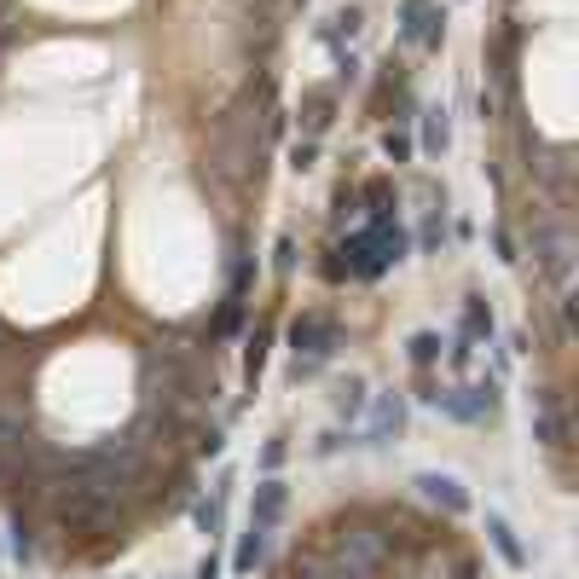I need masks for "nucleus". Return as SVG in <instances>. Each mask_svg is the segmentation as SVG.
Wrapping results in <instances>:
<instances>
[{
  "instance_id": "4",
  "label": "nucleus",
  "mask_w": 579,
  "mask_h": 579,
  "mask_svg": "<svg viewBox=\"0 0 579 579\" xmlns=\"http://www.w3.org/2000/svg\"><path fill=\"white\" fill-rule=\"evenodd\" d=\"M435 406L452 417V423H469V430H482V423L498 417V383L482 376V383H464V389H441Z\"/></svg>"
},
{
  "instance_id": "2",
  "label": "nucleus",
  "mask_w": 579,
  "mask_h": 579,
  "mask_svg": "<svg viewBox=\"0 0 579 579\" xmlns=\"http://www.w3.org/2000/svg\"><path fill=\"white\" fill-rule=\"evenodd\" d=\"M337 348H342V324H337L331 313H301V319L290 324V354H296L290 376H296V383L319 376V365L331 360Z\"/></svg>"
},
{
  "instance_id": "22",
  "label": "nucleus",
  "mask_w": 579,
  "mask_h": 579,
  "mask_svg": "<svg viewBox=\"0 0 579 579\" xmlns=\"http://www.w3.org/2000/svg\"><path fill=\"white\" fill-rule=\"evenodd\" d=\"M285 458H290V446H285V435H272V441L261 446V469H267V475H279V464H285Z\"/></svg>"
},
{
  "instance_id": "24",
  "label": "nucleus",
  "mask_w": 579,
  "mask_h": 579,
  "mask_svg": "<svg viewBox=\"0 0 579 579\" xmlns=\"http://www.w3.org/2000/svg\"><path fill=\"white\" fill-rule=\"evenodd\" d=\"M493 244H498V261H521V256H516V244H510V232H505V226H498V232H493Z\"/></svg>"
},
{
  "instance_id": "9",
  "label": "nucleus",
  "mask_w": 579,
  "mask_h": 579,
  "mask_svg": "<svg viewBox=\"0 0 579 579\" xmlns=\"http://www.w3.org/2000/svg\"><path fill=\"white\" fill-rule=\"evenodd\" d=\"M285 510H290V482H285V475H261L256 498H249V527L272 534V527L285 521Z\"/></svg>"
},
{
  "instance_id": "21",
  "label": "nucleus",
  "mask_w": 579,
  "mask_h": 579,
  "mask_svg": "<svg viewBox=\"0 0 579 579\" xmlns=\"http://www.w3.org/2000/svg\"><path fill=\"white\" fill-rule=\"evenodd\" d=\"M220 452H226V430H220V423H209V430L197 435V458H220Z\"/></svg>"
},
{
  "instance_id": "13",
  "label": "nucleus",
  "mask_w": 579,
  "mask_h": 579,
  "mask_svg": "<svg viewBox=\"0 0 579 579\" xmlns=\"http://www.w3.org/2000/svg\"><path fill=\"white\" fill-rule=\"evenodd\" d=\"M331 105H337L331 87H313L308 99H301V128H308V139H319L324 128H331Z\"/></svg>"
},
{
  "instance_id": "11",
  "label": "nucleus",
  "mask_w": 579,
  "mask_h": 579,
  "mask_svg": "<svg viewBox=\"0 0 579 579\" xmlns=\"http://www.w3.org/2000/svg\"><path fill=\"white\" fill-rule=\"evenodd\" d=\"M226 498H232V475H220V487L192 505V521H197V534H204V539H220L226 534Z\"/></svg>"
},
{
  "instance_id": "1",
  "label": "nucleus",
  "mask_w": 579,
  "mask_h": 579,
  "mask_svg": "<svg viewBox=\"0 0 579 579\" xmlns=\"http://www.w3.org/2000/svg\"><path fill=\"white\" fill-rule=\"evenodd\" d=\"M342 261H331L324 272L331 279H383V272L394 267V261H406V232H400V220H365L354 238H348L342 249H337Z\"/></svg>"
},
{
  "instance_id": "18",
  "label": "nucleus",
  "mask_w": 579,
  "mask_h": 579,
  "mask_svg": "<svg viewBox=\"0 0 579 579\" xmlns=\"http://www.w3.org/2000/svg\"><path fill=\"white\" fill-rule=\"evenodd\" d=\"M446 145H452V122H446V111H430V122H423V151L441 157Z\"/></svg>"
},
{
  "instance_id": "26",
  "label": "nucleus",
  "mask_w": 579,
  "mask_h": 579,
  "mask_svg": "<svg viewBox=\"0 0 579 579\" xmlns=\"http://www.w3.org/2000/svg\"><path fill=\"white\" fill-rule=\"evenodd\" d=\"M197 579H220V557H215V550H209L204 562H197Z\"/></svg>"
},
{
  "instance_id": "23",
  "label": "nucleus",
  "mask_w": 579,
  "mask_h": 579,
  "mask_svg": "<svg viewBox=\"0 0 579 579\" xmlns=\"http://www.w3.org/2000/svg\"><path fill=\"white\" fill-rule=\"evenodd\" d=\"M383 151H389V163H406V157H412V134H394V128H389V134H383Z\"/></svg>"
},
{
  "instance_id": "25",
  "label": "nucleus",
  "mask_w": 579,
  "mask_h": 579,
  "mask_svg": "<svg viewBox=\"0 0 579 579\" xmlns=\"http://www.w3.org/2000/svg\"><path fill=\"white\" fill-rule=\"evenodd\" d=\"M313 157H319V145H313V139L290 151V163H296V168H313Z\"/></svg>"
},
{
  "instance_id": "10",
  "label": "nucleus",
  "mask_w": 579,
  "mask_h": 579,
  "mask_svg": "<svg viewBox=\"0 0 579 579\" xmlns=\"http://www.w3.org/2000/svg\"><path fill=\"white\" fill-rule=\"evenodd\" d=\"M487 539H493V550L505 557V568H516V573H527L534 568V550H527L521 539H516V527L498 516V510H487Z\"/></svg>"
},
{
  "instance_id": "19",
  "label": "nucleus",
  "mask_w": 579,
  "mask_h": 579,
  "mask_svg": "<svg viewBox=\"0 0 579 579\" xmlns=\"http://www.w3.org/2000/svg\"><path fill=\"white\" fill-rule=\"evenodd\" d=\"M261 371H267V331L249 337V354H244V376H249V383H261Z\"/></svg>"
},
{
  "instance_id": "16",
  "label": "nucleus",
  "mask_w": 579,
  "mask_h": 579,
  "mask_svg": "<svg viewBox=\"0 0 579 579\" xmlns=\"http://www.w3.org/2000/svg\"><path fill=\"white\" fill-rule=\"evenodd\" d=\"M464 342H493V308L482 296L464 301Z\"/></svg>"
},
{
  "instance_id": "20",
  "label": "nucleus",
  "mask_w": 579,
  "mask_h": 579,
  "mask_svg": "<svg viewBox=\"0 0 579 579\" xmlns=\"http://www.w3.org/2000/svg\"><path fill=\"white\" fill-rule=\"evenodd\" d=\"M249 279H256V256H238V261H232V290H226V296H232V301H244Z\"/></svg>"
},
{
  "instance_id": "8",
  "label": "nucleus",
  "mask_w": 579,
  "mask_h": 579,
  "mask_svg": "<svg viewBox=\"0 0 579 579\" xmlns=\"http://www.w3.org/2000/svg\"><path fill=\"white\" fill-rule=\"evenodd\" d=\"M412 487H417L423 498H430L435 510H446L452 521L469 516V493H464L458 475H446V469H417V475H412Z\"/></svg>"
},
{
  "instance_id": "12",
  "label": "nucleus",
  "mask_w": 579,
  "mask_h": 579,
  "mask_svg": "<svg viewBox=\"0 0 579 579\" xmlns=\"http://www.w3.org/2000/svg\"><path fill=\"white\" fill-rule=\"evenodd\" d=\"M365 406H371L365 376H360V371H354V376H342V383H337V394H331V412H337L342 423H360V417H365Z\"/></svg>"
},
{
  "instance_id": "6",
  "label": "nucleus",
  "mask_w": 579,
  "mask_h": 579,
  "mask_svg": "<svg viewBox=\"0 0 579 579\" xmlns=\"http://www.w3.org/2000/svg\"><path fill=\"white\" fill-rule=\"evenodd\" d=\"M534 441L550 452V458H562V452H568V412H562L557 389L534 394Z\"/></svg>"
},
{
  "instance_id": "5",
  "label": "nucleus",
  "mask_w": 579,
  "mask_h": 579,
  "mask_svg": "<svg viewBox=\"0 0 579 579\" xmlns=\"http://www.w3.org/2000/svg\"><path fill=\"white\" fill-rule=\"evenodd\" d=\"M365 430H360V446H394L400 435H406V394L400 389H383V394H371V406H365Z\"/></svg>"
},
{
  "instance_id": "17",
  "label": "nucleus",
  "mask_w": 579,
  "mask_h": 579,
  "mask_svg": "<svg viewBox=\"0 0 579 579\" xmlns=\"http://www.w3.org/2000/svg\"><path fill=\"white\" fill-rule=\"evenodd\" d=\"M238 331H244V301L226 296V308H220V319L209 324V337H215V342H232Z\"/></svg>"
},
{
  "instance_id": "7",
  "label": "nucleus",
  "mask_w": 579,
  "mask_h": 579,
  "mask_svg": "<svg viewBox=\"0 0 579 579\" xmlns=\"http://www.w3.org/2000/svg\"><path fill=\"white\" fill-rule=\"evenodd\" d=\"M400 18H406V23H400V35L430 46V53L446 41V12L435 7V0H400Z\"/></svg>"
},
{
  "instance_id": "3",
  "label": "nucleus",
  "mask_w": 579,
  "mask_h": 579,
  "mask_svg": "<svg viewBox=\"0 0 579 579\" xmlns=\"http://www.w3.org/2000/svg\"><path fill=\"white\" fill-rule=\"evenodd\" d=\"M534 261L550 279V290L568 301V290H573V238H568V226H534Z\"/></svg>"
},
{
  "instance_id": "27",
  "label": "nucleus",
  "mask_w": 579,
  "mask_h": 579,
  "mask_svg": "<svg viewBox=\"0 0 579 579\" xmlns=\"http://www.w3.org/2000/svg\"><path fill=\"white\" fill-rule=\"evenodd\" d=\"M296 267V244L290 238H279V272H290Z\"/></svg>"
},
{
  "instance_id": "15",
  "label": "nucleus",
  "mask_w": 579,
  "mask_h": 579,
  "mask_svg": "<svg viewBox=\"0 0 579 579\" xmlns=\"http://www.w3.org/2000/svg\"><path fill=\"white\" fill-rule=\"evenodd\" d=\"M406 360L417 365V376H430V371H435V365L446 360V342H441L435 331H417V337L406 342Z\"/></svg>"
},
{
  "instance_id": "14",
  "label": "nucleus",
  "mask_w": 579,
  "mask_h": 579,
  "mask_svg": "<svg viewBox=\"0 0 579 579\" xmlns=\"http://www.w3.org/2000/svg\"><path fill=\"white\" fill-rule=\"evenodd\" d=\"M267 539H272V534H261V527H244V539H238V550H232V573H238V579L261 568V557H267Z\"/></svg>"
}]
</instances>
